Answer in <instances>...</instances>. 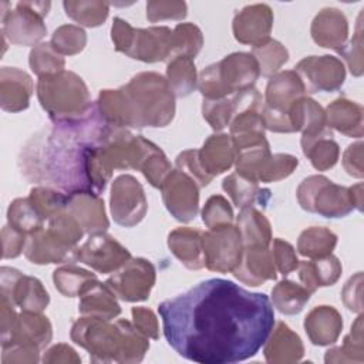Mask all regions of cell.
I'll return each instance as SVG.
<instances>
[{"label": "cell", "instance_id": "6da1fadb", "mask_svg": "<svg viewBox=\"0 0 364 364\" xmlns=\"http://www.w3.org/2000/svg\"><path fill=\"white\" fill-rule=\"evenodd\" d=\"M168 344L199 364H233L253 357L274 326L264 293L226 279H208L158 306Z\"/></svg>", "mask_w": 364, "mask_h": 364}, {"label": "cell", "instance_id": "7a4b0ae2", "mask_svg": "<svg viewBox=\"0 0 364 364\" xmlns=\"http://www.w3.org/2000/svg\"><path fill=\"white\" fill-rule=\"evenodd\" d=\"M109 129L111 125L100 115L95 102L80 119L51 121L21 146L18 169L28 182L55 188L65 195L92 192V156Z\"/></svg>", "mask_w": 364, "mask_h": 364}, {"label": "cell", "instance_id": "3957f363", "mask_svg": "<svg viewBox=\"0 0 364 364\" xmlns=\"http://www.w3.org/2000/svg\"><path fill=\"white\" fill-rule=\"evenodd\" d=\"M70 337L92 363H139L149 350V338L125 318L82 316L73 323Z\"/></svg>", "mask_w": 364, "mask_h": 364}, {"label": "cell", "instance_id": "277c9868", "mask_svg": "<svg viewBox=\"0 0 364 364\" xmlns=\"http://www.w3.org/2000/svg\"><path fill=\"white\" fill-rule=\"evenodd\" d=\"M135 117V128H164L175 117V95L166 78L154 71H144L134 75L122 85Z\"/></svg>", "mask_w": 364, "mask_h": 364}, {"label": "cell", "instance_id": "5b68a950", "mask_svg": "<svg viewBox=\"0 0 364 364\" xmlns=\"http://www.w3.org/2000/svg\"><path fill=\"white\" fill-rule=\"evenodd\" d=\"M41 108L53 122L74 121L85 117L94 102L82 78L73 71L40 77L36 85Z\"/></svg>", "mask_w": 364, "mask_h": 364}, {"label": "cell", "instance_id": "8992f818", "mask_svg": "<svg viewBox=\"0 0 364 364\" xmlns=\"http://www.w3.org/2000/svg\"><path fill=\"white\" fill-rule=\"evenodd\" d=\"M299 205L323 218H344L354 209L363 210V183L341 186L324 175L304 178L296 191Z\"/></svg>", "mask_w": 364, "mask_h": 364}, {"label": "cell", "instance_id": "52a82bcc", "mask_svg": "<svg viewBox=\"0 0 364 364\" xmlns=\"http://www.w3.org/2000/svg\"><path fill=\"white\" fill-rule=\"evenodd\" d=\"M260 77L257 60L252 53L237 51L203 68L198 75V90L206 100L226 98L252 88Z\"/></svg>", "mask_w": 364, "mask_h": 364}, {"label": "cell", "instance_id": "ba28073f", "mask_svg": "<svg viewBox=\"0 0 364 364\" xmlns=\"http://www.w3.org/2000/svg\"><path fill=\"white\" fill-rule=\"evenodd\" d=\"M111 40L117 51L144 63H158L173 55V30L166 26L135 28L127 20L115 17Z\"/></svg>", "mask_w": 364, "mask_h": 364}, {"label": "cell", "instance_id": "9c48e42d", "mask_svg": "<svg viewBox=\"0 0 364 364\" xmlns=\"http://www.w3.org/2000/svg\"><path fill=\"white\" fill-rule=\"evenodd\" d=\"M50 7V1H18L11 9L9 1H1V37L16 46L36 47L47 34L44 17Z\"/></svg>", "mask_w": 364, "mask_h": 364}, {"label": "cell", "instance_id": "30bf717a", "mask_svg": "<svg viewBox=\"0 0 364 364\" xmlns=\"http://www.w3.org/2000/svg\"><path fill=\"white\" fill-rule=\"evenodd\" d=\"M306 92V87L294 70L279 71L272 75L263 97V122L266 129L286 134L294 132L289 111Z\"/></svg>", "mask_w": 364, "mask_h": 364}, {"label": "cell", "instance_id": "8fae6325", "mask_svg": "<svg viewBox=\"0 0 364 364\" xmlns=\"http://www.w3.org/2000/svg\"><path fill=\"white\" fill-rule=\"evenodd\" d=\"M155 266L144 257H131L122 267L115 270L105 284L124 301H144L155 286Z\"/></svg>", "mask_w": 364, "mask_h": 364}, {"label": "cell", "instance_id": "7c38bea8", "mask_svg": "<svg viewBox=\"0 0 364 364\" xmlns=\"http://www.w3.org/2000/svg\"><path fill=\"white\" fill-rule=\"evenodd\" d=\"M205 267L216 273H232L243 253V242L236 225L203 232Z\"/></svg>", "mask_w": 364, "mask_h": 364}, {"label": "cell", "instance_id": "4fadbf2b", "mask_svg": "<svg viewBox=\"0 0 364 364\" xmlns=\"http://www.w3.org/2000/svg\"><path fill=\"white\" fill-rule=\"evenodd\" d=\"M109 209L117 225L124 228L136 226L146 215L148 200L145 191L132 175H119L111 185Z\"/></svg>", "mask_w": 364, "mask_h": 364}, {"label": "cell", "instance_id": "5bb4252c", "mask_svg": "<svg viewBox=\"0 0 364 364\" xmlns=\"http://www.w3.org/2000/svg\"><path fill=\"white\" fill-rule=\"evenodd\" d=\"M0 289L1 296L20 307L21 311L43 313L50 303V296L43 283L14 267L3 266L0 269Z\"/></svg>", "mask_w": 364, "mask_h": 364}, {"label": "cell", "instance_id": "9a60e30c", "mask_svg": "<svg viewBox=\"0 0 364 364\" xmlns=\"http://www.w3.org/2000/svg\"><path fill=\"white\" fill-rule=\"evenodd\" d=\"M162 200L166 210L179 222L188 223L199 210V185L185 172L172 169L162 186Z\"/></svg>", "mask_w": 364, "mask_h": 364}, {"label": "cell", "instance_id": "2e32d148", "mask_svg": "<svg viewBox=\"0 0 364 364\" xmlns=\"http://www.w3.org/2000/svg\"><path fill=\"white\" fill-rule=\"evenodd\" d=\"M131 257L129 250L105 232L90 235L75 253V262H81L102 274L114 273Z\"/></svg>", "mask_w": 364, "mask_h": 364}, {"label": "cell", "instance_id": "e0dca14e", "mask_svg": "<svg viewBox=\"0 0 364 364\" xmlns=\"http://www.w3.org/2000/svg\"><path fill=\"white\" fill-rule=\"evenodd\" d=\"M301 78L306 91L333 92L341 88L346 80V67L334 55H309L300 60L294 70Z\"/></svg>", "mask_w": 364, "mask_h": 364}, {"label": "cell", "instance_id": "ac0fdd59", "mask_svg": "<svg viewBox=\"0 0 364 364\" xmlns=\"http://www.w3.org/2000/svg\"><path fill=\"white\" fill-rule=\"evenodd\" d=\"M273 28V10L264 3L249 4L240 9L232 23L236 41L252 47L270 38Z\"/></svg>", "mask_w": 364, "mask_h": 364}, {"label": "cell", "instance_id": "d6986e66", "mask_svg": "<svg viewBox=\"0 0 364 364\" xmlns=\"http://www.w3.org/2000/svg\"><path fill=\"white\" fill-rule=\"evenodd\" d=\"M77 249L78 247L68 245L48 228H43L27 236L24 256L34 264L73 263L75 262Z\"/></svg>", "mask_w": 364, "mask_h": 364}, {"label": "cell", "instance_id": "ffe728a7", "mask_svg": "<svg viewBox=\"0 0 364 364\" xmlns=\"http://www.w3.org/2000/svg\"><path fill=\"white\" fill-rule=\"evenodd\" d=\"M65 210L73 215L85 233H104L109 228L104 199L91 191H80L67 195Z\"/></svg>", "mask_w": 364, "mask_h": 364}, {"label": "cell", "instance_id": "44dd1931", "mask_svg": "<svg viewBox=\"0 0 364 364\" xmlns=\"http://www.w3.org/2000/svg\"><path fill=\"white\" fill-rule=\"evenodd\" d=\"M34 91L31 77L16 67L0 70V107L6 112H20L28 108Z\"/></svg>", "mask_w": 364, "mask_h": 364}, {"label": "cell", "instance_id": "7402d4cb", "mask_svg": "<svg viewBox=\"0 0 364 364\" xmlns=\"http://www.w3.org/2000/svg\"><path fill=\"white\" fill-rule=\"evenodd\" d=\"M310 33L313 41L320 47L338 51L348 37L347 17L340 9L324 7L314 16Z\"/></svg>", "mask_w": 364, "mask_h": 364}, {"label": "cell", "instance_id": "603a6c76", "mask_svg": "<svg viewBox=\"0 0 364 364\" xmlns=\"http://www.w3.org/2000/svg\"><path fill=\"white\" fill-rule=\"evenodd\" d=\"M263 346L266 361L273 364L297 363L304 355V346L301 338L283 321H279L273 326Z\"/></svg>", "mask_w": 364, "mask_h": 364}, {"label": "cell", "instance_id": "cb8c5ba5", "mask_svg": "<svg viewBox=\"0 0 364 364\" xmlns=\"http://www.w3.org/2000/svg\"><path fill=\"white\" fill-rule=\"evenodd\" d=\"M198 158L203 171L213 179L235 165L237 149L229 134H212L198 149Z\"/></svg>", "mask_w": 364, "mask_h": 364}, {"label": "cell", "instance_id": "d4e9b609", "mask_svg": "<svg viewBox=\"0 0 364 364\" xmlns=\"http://www.w3.org/2000/svg\"><path fill=\"white\" fill-rule=\"evenodd\" d=\"M232 274L243 284L256 287L276 279V266L269 247H243L242 259Z\"/></svg>", "mask_w": 364, "mask_h": 364}, {"label": "cell", "instance_id": "484cf974", "mask_svg": "<svg viewBox=\"0 0 364 364\" xmlns=\"http://www.w3.org/2000/svg\"><path fill=\"white\" fill-rule=\"evenodd\" d=\"M304 330L314 346L334 344L343 330V317L333 306H317L304 318Z\"/></svg>", "mask_w": 364, "mask_h": 364}, {"label": "cell", "instance_id": "4316f807", "mask_svg": "<svg viewBox=\"0 0 364 364\" xmlns=\"http://www.w3.org/2000/svg\"><path fill=\"white\" fill-rule=\"evenodd\" d=\"M203 232L196 228L181 226L169 232L168 247L171 253L189 270L205 267L203 257Z\"/></svg>", "mask_w": 364, "mask_h": 364}, {"label": "cell", "instance_id": "83f0119b", "mask_svg": "<svg viewBox=\"0 0 364 364\" xmlns=\"http://www.w3.org/2000/svg\"><path fill=\"white\" fill-rule=\"evenodd\" d=\"M326 125L351 138L363 136L364 111L363 107L348 98L340 97L330 102L324 109Z\"/></svg>", "mask_w": 364, "mask_h": 364}, {"label": "cell", "instance_id": "f1b7e54d", "mask_svg": "<svg viewBox=\"0 0 364 364\" xmlns=\"http://www.w3.org/2000/svg\"><path fill=\"white\" fill-rule=\"evenodd\" d=\"M95 104L100 115L111 127L127 129L135 128L134 111L124 87L117 90H101Z\"/></svg>", "mask_w": 364, "mask_h": 364}, {"label": "cell", "instance_id": "f546056e", "mask_svg": "<svg viewBox=\"0 0 364 364\" xmlns=\"http://www.w3.org/2000/svg\"><path fill=\"white\" fill-rule=\"evenodd\" d=\"M297 270L303 286L314 293L318 287L333 286L340 279L343 267L334 255H328L320 259L299 262Z\"/></svg>", "mask_w": 364, "mask_h": 364}, {"label": "cell", "instance_id": "4dcf8cb0", "mask_svg": "<svg viewBox=\"0 0 364 364\" xmlns=\"http://www.w3.org/2000/svg\"><path fill=\"white\" fill-rule=\"evenodd\" d=\"M51 337L53 327L46 316L37 311H21L17 318V326L13 338L3 346L21 343L34 346L41 351L51 341Z\"/></svg>", "mask_w": 364, "mask_h": 364}, {"label": "cell", "instance_id": "1f68e13d", "mask_svg": "<svg viewBox=\"0 0 364 364\" xmlns=\"http://www.w3.org/2000/svg\"><path fill=\"white\" fill-rule=\"evenodd\" d=\"M243 247H269L272 242V226L267 218L253 206L240 209L236 218Z\"/></svg>", "mask_w": 364, "mask_h": 364}, {"label": "cell", "instance_id": "d6a6232c", "mask_svg": "<svg viewBox=\"0 0 364 364\" xmlns=\"http://www.w3.org/2000/svg\"><path fill=\"white\" fill-rule=\"evenodd\" d=\"M300 144L303 154L317 171H327L338 161L340 146L334 141L330 128H326L316 135L301 136Z\"/></svg>", "mask_w": 364, "mask_h": 364}, {"label": "cell", "instance_id": "836d02e7", "mask_svg": "<svg viewBox=\"0 0 364 364\" xmlns=\"http://www.w3.org/2000/svg\"><path fill=\"white\" fill-rule=\"evenodd\" d=\"M78 311L82 316H94L112 320L121 313L115 293L100 280L80 296Z\"/></svg>", "mask_w": 364, "mask_h": 364}, {"label": "cell", "instance_id": "e575fe53", "mask_svg": "<svg viewBox=\"0 0 364 364\" xmlns=\"http://www.w3.org/2000/svg\"><path fill=\"white\" fill-rule=\"evenodd\" d=\"M290 122L294 132H301V136L316 135L326 128V114L323 107L313 98L304 95L299 98L289 111Z\"/></svg>", "mask_w": 364, "mask_h": 364}, {"label": "cell", "instance_id": "d590c367", "mask_svg": "<svg viewBox=\"0 0 364 364\" xmlns=\"http://www.w3.org/2000/svg\"><path fill=\"white\" fill-rule=\"evenodd\" d=\"M166 82L175 97L191 95L198 87V73L193 58L188 55H173L166 65Z\"/></svg>", "mask_w": 364, "mask_h": 364}, {"label": "cell", "instance_id": "8d00e7d4", "mask_svg": "<svg viewBox=\"0 0 364 364\" xmlns=\"http://www.w3.org/2000/svg\"><path fill=\"white\" fill-rule=\"evenodd\" d=\"M53 282L55 289L65 297H80L92 284L98 282L95 273L78 267L73 263L57 267L53 272Z\"/></svg>", "mask_w": 364, "mask_h": 364}, {"label": "cell", "instance_id": "74e56055", "mask_svg": "<svg viewBox=\"0 0 364 364\" xmlns=\"http://www.w3.org/2000/svg\"><path fill=\"white\" fill-rule=\"evenodd\" d=\"M311 294L303 284L284 279L272 289L270 301L282 314L293 316L304 309Z\"/></svg>", "mask_w": 364, "mask_h": 364}, {"label": "cell", "instance_id": "f35d334b", "mask_svg": "<svg viewBox=\"0 0 364 364\" xmlns=\"http://www.w3.org/2000/svg\"><path fill=\"white\" fill-rule=\"evenodd\" d=\"M337 245V235L324 226L304 229L297 240V252L309 259H320L333 253Z\"/></svg>", "mask_w": 364, "mask_h": 364}, {"label": "cell", "instance_id": "ab89813d", "mask_svg": "<svg viewBox=\"0 0 364 364\" xmlns=\"http://www.w3.org/2000/svg\"><path fill=\"white\" fill-rule=\"evenodd\" d=\"M222 189L229 195L235 206L239 209L253 206L256 202H263V195H269L267 189H262L259 182L249 179L237 172L228 175L222 181Z\"/></svg>", "mask_w": 364, "mask_h": 364}, {"label": "cell", "instance_id": "60d3db41", "mask_svg": "<svg viewBox=\"0 0 364 364\" xmlns=\"http://www.w3.org/2000/svg\"><path fill=\"white\" fill-rule=\"evenodd\" d=\"M364 337H363V314L360 313L351 326V331L344 337L338 347L326 351V363H363L364 361Z\"/></svg>", "mask_w": 364, "mask_h": 364}, {"label": "cell", "instance_id": "b9f144b4", "mask_svg": "<svg viewBox=\"0 0 364 364\" xmlns=\"http://www.w3.org/2000/svg\"><path fill=\"white\" fill-rule=\"evenodd\" d=\"M63 7L71 20L85 27L101 26L109 13V3L101 0H68Z\"/></svg>", "mask_w": 364, "mask_h": 364}, {"label": "cell", "instance_id": "7bdbcfd3", "mask_svg": "<svg viewBox=\"0 0 364 364\" xmlns=\"http://www.w3.org/2000/svg\"><path fill=\"white\" fill-rule=\"evenodd\" d=\"M44 219L28 198L14 199L7 209V225L24 235H31L44 228Z\"/></svg>", "mask_w": 364, "mask_h": 364}, {"label": "cell", "instance_id": "ee69618b", "mask_svg": "<svg viewBox=\"0 0 364 364\" xmlns=\"http://www.w3.org/2000/svg\"><path fill=\"white\" fill-rule=\"evenodd\" d=\"M252 54L257 60L260 75L272 77L279 73L282 65L289 60L287 48L274 38H267L266 41L255 46Z\"/></svg>", "mask_w": 364, "mask_h": 364}, {"label": "cell", "instance_id": "f6af8a7d", "mask_svg": "<svg viewBox=\"0 0 364 364\" xmlns=\"http://www.w3.org/2000/svg\"><path fill=\"white\" fill-rule=\"evenodd\" d=\"M28 64L31 71L40 78L64 71L65 60L50 43H40L31 48L28 54Z\"/></svg>", "mask_w": 364, "mask_h": 364}, {"label": "cell", "instance_id": "bcb514c9", "mask_svg": "<svg viewBox=\"0 0 364 364\" xmlns=\"http://www.w3.org/2000/svg\"><path fill=\"white\" fill-rule=\"evenodd\" d=\"M28 199L44 220H48L53 216L64 212L67 206V195L64 192L44 185L34 186L30 191Z\"/></svg>", "mask_w": 364, "mask_h": 364}, {"label": "cell", "instance_id": "7dc6e473", "mask_svg": "<svg viewBox=\"0 0 364 364\" xmlns=\"http://www.w3.org/2000/svg\"><path fill=\"white\" fill-rule=\"evenodd\" d=\"M50 44L63 57L75 55L84 50L87 44V33L81 26L63 24L54 30Z\"/></svg>", "mask_w": 364, "mask_h": 364}, {"label": "cell", "instance_id": "c3c4849f", "mask_svg": "<svg viewBox=\"0 0 364 364\" xmlns=\"http://www.w3.org/2000/svg\"><path fill=\"white\" fill-rule=\"evenodd\" d=\"M202 46L203 34L193 23H179L173 28V55H188L195 58Z\"/></svg>", "mask_w": 364, "mask_h": 364}, {"label": "cell", "instance_id": "681fc988", "mask_svg": "<svg viewBox=\"0 0 364 364\" xmlns=\"http://www.w3.org/2000/svg\"><path fill=\"white\" fill-rule=\"evenodd\" d=\"M297 165L299 159L291 154H270L257 175V182L269 183L282 181L291 175Z\"/></svg>", "mask_w": 364, "mask_h": 364}, {"label": "cell", "instance_id": "f907efd6", "mask_svg": "<svg viewBox=\"0 0 364 364\" xmlns=\"http://www.w3.org/2000/svg\"><path fill=\"white\" fill-rule=\"evenodd\" d=\"M202 222L208 229H218L233 223V209L229 200L222 195H212L200 212Z\"/></svg>", "mask_w": 364, "mask_h": 364}, {"label": "cell", "instance_id": "816d5d0a", "mask_svg": "<svg viewBox=\"0 0 364 364\" xmlns=\"http://www.w3.org/2000/svg\"><path fill=\"white\" fill-rule=\"evenodd\" d=\"M139 171L142 172V175L145 176V179L154 186L161 189L165 178L169 175V172L172 171V165L168 161L166 155L164 154V151L156 146L144 161V164L141 165Z\"/></svg>", "mask_w": 364, "mask_h": 364}, {"label": "cell", "instance_id": "f5cc1de1", "mask_svg": "<svg viewBox=\"0 0 364 364\" xmlns=\"http://www.w3.org/2000/svg\"><path fill=\"white\" fill-rule=\"evenodd\" d=\"M202 117L215 131L229 127L232 119V102L228 98L202 101Z\"/></svg>", "mask_w": 364, "mask_h": 364}, {"label": "cell", "instance_id": "db71d44e", "mask_svg": "<svg viewBox=\"0 0 364 364\" xmlns=\"http://www.w3.org/2000/svg\"><path fill=\"white\" fill-rule=\"evenodd\" d=\"M188 14V6L179 0H151L146 3V18L151 23L162 20H182Z\"/></svg>", "mask_w": 364, "mask_h": 364}, {"label": "cell", "instance_id": "11a10c76", "mask_svg": "<svg viewBox=\"0 0 364 364\" xmlns=\"http://www.w3.org/2000/svg\"><path fill=\"white\" fill-rule=\"evenodd\" d=\"M347 63L348 70L353 75L360 77L364 71L363 64V30H361V14L357 20V28L353 38L343 46L341 50L337 51Z\"/></svg>", "mask_w": 364, "mask_h": 364}, {"label": "cell", "instance_id": "9f6ffc18", "mask_svg": "<svg viewBox=\"0 0 364 364\" xmlns=\"http://www.w3.org/2000/svg\"><path fill=\"white\" fill-rule=\"evenodd\" d=\"M269 249H270V255L276 266V270H279V273H282L283 276H287L289 273L297 269L299 259L294 247L289 242L280 237L272 239Z\"/></svg>", "mask_w": 364, "mask_h": 364}, {"label": "cell", "instance_id": "6f0895ef", "mask_svg": "<svg viewBox=\"0 0 364 364\" xmlns=\"http://www.w3.org/2000/svg\"><path fill=\"white\" fill-rule=\"evenodd\" d=\"M176 169L185 172L189 175L198 185L199 188H203L212 182V178L203 171L199 158H198V149H185L182 151L176 159H175Z\"/></svg>", "mask_w": 364, "mask_h": 364}, {"label": "cell", "instance_id": "680465c9", "mask_svg": "<svg viewBox=\"0 0 364 364\" xmlns=\"http://www.w3.org/2000/svg\"><path fill=\"white\" fill-rule=\"evenodd\" d=\"M363 272H357L351 276L341 290V299L344 306L353 313L363 311Z\"/></svg>", "mask_w": 364, "mask_h": 364}, {"label": "cell", "instance_id": "91938a15", "mask_svg": "<svg viewBox=\"0 0 364 364\" xmlns=\"http://www.w3.org/2000/svg\"><path fill=\"white\" fill-rule=\"evenodd\" d=\"M1 363L3 364H14V363H37L40 350L34 346L13 343L1 347Z\"/></svg>", "mask_w": 364, "mask_h": 364}, {"label": "cell", "instance_id": "94428289", "mask_svg": "<svg viewBox=\"0 0 364 364\" xmlns=\"http://www.w3.org/2000/svg\"><path fill=\"white\" fill-rule=\"evenodd\" d=\"M134 326L148 338H159V323L155 313L148 307H132L131 310Z\"/></svg>", "mask_w": 364, "mask_h": 364}, {"label": "cell", "instance_id": "6125c7cd", "mask_svg": "<svg viewBox=\"0 0 364 364\" xmlns=\"http://www.w3.org/2000/svg\"><path fill=\"white\" fill-rule=\"evenodd\" d=\"M27 242V235L18 232L17 229L11 228L10 225L3 226L1 229V256L3 259H14L24 252Z\"/></svg>", "mask_w": 364, "mask_h": 364}, {"label": "cell", "instance_id": "be15d7a7", "mask_svg": "<svg viewBox=\"0 0 364 364\" xmlns=\"http://www.w3.org/2000/svg\"><path fill=\"white\" fill-rule=\"evenodd\" d=\"M14 304L1 296L0 301V326H1V346L9 343L16 331L18 314L14 310Z\"/></svg>", "mask_w": 364, "mask_h": 364}, {"label": "cell", "instance_id": "e7e4bbea", "mask_svg": "<svg viewBox=\"0 0 364 364\" xmlns=\"http://www.w3.org/2000/svg\"><path fill=\"white\" fill-rule=\"evenodd\" d=\"M343 166L346 172L353 176L361 179L364 176V166H363V142H354L347 146L343 155Z\"/></svg>", "mask_w": 364, "mask_h": 364}, {"label": "cell", "instance_id": "03108f58", "mask_svg": "<svg viewBox=\"0 0 364 364\" xmlns=\"http://www.w3.org/2000/svg\"><path fill=\"white\" fill-rule=\"evenodd\" d=\"M43 363H47V364H78L81 363V358L80 355L77 354V351L68 346V344H64V343H58V344H54L53 347H50L44 355H43Z\"/></svg>", "mask_w": 364, "mask_h": 364}]
</instances>
